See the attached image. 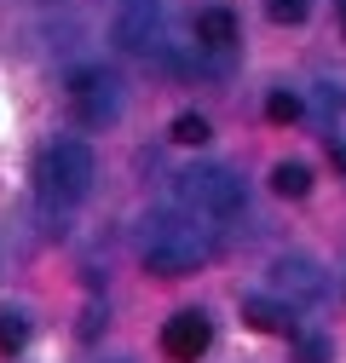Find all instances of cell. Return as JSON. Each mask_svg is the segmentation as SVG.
Wrapping results in <instances>:
<instances>
[{
	"label": "cell",
	"instance_id": "6da1fadb",
	"mask_svg": "<svg viewBox=\"0 0 346 363\" xmlns=\"http://www.w3.org/2000/svg\"><path fill=\"white\" fill-rule=\"evenodd\" d=\"M139 254H145V271H156V277H191V271L208 265L213 242L202 237V225H191L179 213H156V219H145Z\"/></svg>",
	"mask_w": 346,
	"mask_h": 363
},
{
	"label": "cell",
	"instance_id": "7a4b0ae2",
	"mask_svg": "<svg viewBox=\"0 0 346 363\" xmlns=\"http://www.w3.org/2000/svg\"><path fill=\"white\" fill-rule=\"evenodd\" d=\"M35 191L47 196L52 208H75L86 191H93V150L75 145V139L47 145L40 162H35Z\"/></svg>",
	"mask_w": 346,
	"mask_h": 363
},
{
	"label": "cell",
	"instance_id": "3957f363",
	"mask_svg": "<svg viewBox=\"0 0 346 363\" xmlns=\"http://www.w3.org/2000/svg\"><path fill=\"white\" fill-rule=\"evenodd\" d=\"M173 191H179V202L191 208V213H208V219H237L242 213V179L231 173V167H220V162H196V167H185L179 179H173Z\"/></svg>",
	"mask_w": 346,
	"mask_h": 363
},
{
	"label": "cell",
	"instance_id": "277c9868",
	"mask_svg": "<svg viewBox=\"0 0 346 363\" xmlns=\"http://www.w3.org/2000/svg\"><path fill=\"white\" fill-rule=\"evenodd\" d=\"M69 110L81 127H104L121 116V81L104 69V64H86L69 75Z\"/></svg>",
	"mask_w": 346,
	"mask_h": 363
},
{
	"label": "cell",
	"instance_id": "5b68a950",
	"mask_svg": "<svg viewBox=\"0 0 346 363\" xmlns=\"http://www.w3.org/2000/svg\"><path fill=\"white\" fill-rule=\"evenodd\" d=\"M208 346H213V323H208L202 311H173L167 323H162V352L173 363H196Z\"/></svg>",
	"mask_w": 346,
	"mask_h": 363
},
{
	"label": "cell",
	"instance_id": "8992f818",
	"mask_svg": "<svg viewBox=\"0 0 346 363\" xmlns=\"http://www.w3.org/2000/svg\"><path fill=\"white\" fill-rule=\"evenodd\" d=\"M156 29H162V6H156V0H127L121 18H116V40L127 52H150L156 47Z\"/></svg>",
	"mask_w": 346,
	"mask_h": 363
},
{
	"label": "cell",
	"instance_id": "52a82bcc",
	"mask_svg": "<svg viewBox=\"0 0 346 363\" xmlns=\"http://www.w3.org/2000/svg\"><path fill=\"white\" fill-rule=\"evenodd\" d=\"M272 283H277V289H289L294 300H318V294H323V277L312 271V259H300V254L272 265Z\"/></svg>",
	"mask_w": 346,
	"mask_h": 363
},
{
	"label": "cell",
	"instance_id": "ba28073f",
	"mask_svg": "<svg viewBox=\"0 0 346 363\" xmlns=\"http://www.w3.org/2000/svg\"><path fill=\"white\" fill-rule=\"evenodd\" d=\"M231 40H237V18H231L225 6L196 12V47H208V52H231Z\"/></svg>",
	"mask_w": 346,
	"mask_h": 363
},
{
	"label": "cell",
	"instance_id": "9c48e42d",
	"mask_svg": "<svg viewBox=\"0 0 346 363\" xmlns=\"http://www.w3.org/2000/svg\"><path fill=\"white\" fill-rule=\"evenodd\" d=\"M242 323L248 329H260V335H294V317H289V306H277V300H242Z\"/></svg>",
	"mask_w": 346,
	"mask_h": 363
},
{
	"label": "cell",
	"instance_id": "30bf717a",
	"mask_svg": "<svg viewBox=\"0 0 346 363\" xmlns=\"http://www.w3.org/2000/svg\"><path fill=\"white\" fill-rule=\"evenodd\" d=\"M272 191L277 196H306L312 191V167L306 162H277L272 167Z\"/></svg>",
	"mask_w": 346,
	"mask_h": 363
},
{
	"label": "cell",
	"instance_id": "8fae6325",
	"mask_svg": "<svg viewBox=\"0 0 346 363\" xmlns=\"http://www.w3.org/2000/svg\"><path fill=\"white\" fill-rule=\"evenodd\" d=\"M23 340H29V317L23 311H0V357L23 352Z\"/></svg>",
	"mask_w": 346,
	"mask_h": 363
},
{
	"label": "cell",
	"instance_id": "7c38bea8",
	"mask_svg": "<svg viewBox=\"0 0 346 363\" xmlns=\"http://www.w3.org/2000/svg\"><path fill=\"white\" fill-rule=\"evenodd\" d=\"M329 156H335V167H346V93L335 99V121H329Z\"/></svg>",
	"mask_w": 346,
	"mask_h": 363
},
{
	"label": "cell",
	"instance_id": "4fadbf2b",
	"mask_svg": "<svg viewBox=\"0 0 346 363\" xmlns=\"http://www.w3.org/2000/svg\"><path fill=\"white\" fill-rule=\"evenodd\" d=\"M202 139H208V116L185 110L179 121H173V145H202Z\"/></svg>",
	"mask_w": 346,
	"mask_h": 363
},
{
	"label": "cell",
	"instance_id": "5bb4252c",
	"mask_svg": "<svg viewBox=\"0 0 346 363\" xmlns=\"http://www.w3.org/2000/svg\"><path fill=\"white\" fill-rule=\"evenodd\" d=\"M266 12H272V23H300L312 12V0H266Z\"/></svg>",
	"mask_w": 346,
	"mask_h": 363
},
{
	"label": "cell",
	"instance_id": "9a60e30c",
	"mask_svg": "<svg viewBox=\"0 0 346 363\" xmlns=\"http://www.w3.org/2000/svg\"><path fill=\"white\" fill-rule=\"evenodd\" d=\"M266 116H272L277 127H289V121L300 116V99H294V93H272V99H266Z\"/></svg>",
	"mask_w": 346,
	"mask_h": 363
},
{
	"label": "cell",
	"instance_id": "2e32d148",
	"mask_svg": "<svg viewBox=\"0 0 346 363\" xmlns=\"http://www.w3.org/2000/svg\"><path fill=\"white\" fill-rule=\"evenodd\" d=\"M300 357H306V363H323V357H329V346H323V340H306V346H300Z\"/></svg>",
	"mask_w": 346,
	"mask_h": 363
},
{
	"label": "cell",
	"instance_id": "e0dca14e",
	"mask_svg": "<svg viewBox=\"0 0 346 363\" xmlns=\"http://www.w3.org/2000/svg\"><path fill=\"white\" fill-rule=\"evenodd\" d=\"M340 23H346V0H340Z\"/></svg>",
	"mask_w": 346,
	"mask_h": 363
}]
</instances>
